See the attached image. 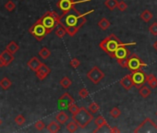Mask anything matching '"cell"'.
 Instances as JSON below:
<instances>
[{
    "label": "cell",
    "mask_w": 157,
    "mask_h": 133,
    "mask_svg": "<svg viewBox=\"0 0 157 133\" xmlns=\"http://www.w3.org/2000/svg\"><path fill=\"white\" fill-rule=\"evenodd\" d=\"M79 110H80V107H79V106H78L76 104H75V103H74V104H72L70 106L68 107V111L70 112V113L72 114V115H74V114H76V113H77Z\"/></svg>",
    "instance_id": "37"
},
{
    "label": "cell",
    "mask_w": 157,
    "mask_h": 133,
    "mask_svg": "<svg viewBox=\"0 0 157 133\" xmlns=\"http://www.w3.org/2000/svg\"><path fill=\"white\" fill-rule=\"evenodd\" d=\"M120 84L125 90L129 91L134 86V82H133L132 77H131V74L127 75V76H125L124 78H122L121 81H120Z\"/></svg>",
    "instance_id": "14"
},
{
    "label": "cell",
    "mask_w": 157,
    "mask_h": 133,
    "mask_svg": "<svg viewBox=\"0 0 157 133\" xmlns=\"http://www.w3.org/2000/svg\"><path fill=\"white\" fill-rule=\"evenodd\" d=\"M139 95H141L142 97L143 98H147L151 95V90L147 87V86H142L139 89Z\"/></svg>",
    "instance_id": "22"
},
{
    "label": "cell",
    "mask_w": 157,
    "mask_h": 133,
    "mask_svg": "<svg viewBox=\"0 0 157 133\" xmlns=\"http://www.w3.org/2000/svg\"><path fill=\"white\" fill-rule=\"evenodd\" d=\"M69 119V117L67 115V114L63 111L59 112L57 115L56 116V120L60 124V125H64L67 122V120Z\"/></svg>",
    "instance_id": "18"
},
{
    "label": "cell",
    "mask_w": 157,
    "mask_h": 133,
    "mask_svg": "<svg viewBox=\"0 0 157 133\" xmlns=\"http://www.w3.org/2000/svg\"><path fill=\"white\" fill-rule=\"evenodd\" d=\"M39 55L41 56L43 59H47L49 56L51 55V51L47 47H43L39 51Z\"/></svg>",
    "instance_id": "25"
},
{
    "label": "cell",
    "mask_w": 157,
    "mask_h": 133,
    "mask_svg": "<svg viewBox=\"0 0 157 133\" xmlns=\"http://www.w3.org/2000/svg\"><path fill=\"white\" fill-rule=\"evenodd\" d=\"M34 127H35V128L38 131H42L45 128V125H44V123L42 120H39V121L35 122V124H34Z\"/></svg>",
    "instance_id": "36"
},
{
    "label": "cell",
    "mask_w": 157,
    "mask_h": 133,
    "mask_svg": "<svg viewBox=\"0 0 157 133\" xmlns=\"http://www.w3.org/2000/svg\"><path fill=\"white\" fill-rule=\"evenodd\" d=\"M89 1H91V0H78V1H75V0H59L57 4V6L58 7L59 9H61L63 11L62 14L65 15L67 12L70 11L75 7V5L86 3V2H89Z\"/></svg>",
    "instance_id": "7"
},
{
    "label": "cell",
    "mask_w": 157,
    "mask_h": 133,
    "mask_svg": "<svg viewBox=\"0 0 157 133\" xmlns=\"http://www.w3.org/2000/svg\"><path fill=\"white\" fill-rule=\"evenodd\" d=\"M40 21L45 27L47 34H49L57 29V25H60V16L56 11H48L40 18Z\"/></svg>",
    "instance_id": "3"
},
{
    "label": "cell",
    "mask_w": 157,
    "mask_h": 133,
    "mask_svg": "<svg viewBox=\"0 0 157 133\" xmlns=\"http://www.w3.org/2000/svg\"><path fill=\"white\" fill-rule=\"evenodd\" d=\"M130 55V51L127 49L126 46H120L113 55V58L116 59H122V58H127Z\"/></svg>",
    "instance_id": "13"
},
{
    "label": "cell",
    "mask_w": 157,
    "mask_h": 133,
    "mask_svg": "<svg viewBox=\"0 0 157 133\" xmlns=\"http://www.w3.org/2000/svg\"><path fill=\"white\" fill-rule=\"evenodd\" d=\"M93 119V113H90V110H87L85 107H80V110L72 115V120H74L80 128H84L88 126Z\"/></svg>",
    "instance_id": "4"
},
{
    "label": "cell",
    "mask_w": 157,
    "mask_h": 133,
    "mask_svg": "<svg viewBox=\"0 0 157 133\" xmlns=\"http://www.w3.org/2000/svg\"><path fill=\"white\" fill-rule=\"evenodd\" d=\"M93 12H94V9H92L86 13H80L79 12L75 7L65 15H61L60 16V25H62L66 31L67 33L69 36H74L79 31L80 29L86 23L87 20H86V16L90 15Z\"/></svg>",
    "instance_id": "1"
},
{
    "label": "cell",
    "mask_w": 157,
    "mask_h": 133,
    "mask_svg": "<svg viewBox=\"0 0 157 133\" xmlns=\"http://www.w3.org/2000/svg\"><path fill=\"white\" fill-rule=\"evenodd\" d=\"M147 67V64L143 62V60L139 58L137 54H132L129 58V62H128V68L130 71H137L142 69V68Z\"/></svg>",
    "instance_id": "6"
},
{
    "label": "cell",
    "mask_w": 157,
    "mask_h": 133,
    "mask_svg": "<svg viewBox=\"0 0 157 133\" xmlns=\"http://www.w3.org/2000/svg\"><path fill=\"white\" fill-rule=\"evenodd\" d=\"M11 85H12V82L8 78H3L2 80H0V87L4 90H8Z\"/></svg>",
    "instance_id": "23"
},
{
    "label": "cell",
    "mask_w": 157,
    "mask_h": 133,
    "mask_svg": "<svg viewBox=\"0 0 157 133\" xmlns=\"http://www.w3.org/2000/svg\"><path fill=\"white\" fill-rule=\"evenodd\" d=\"M153 48L157 51V41L156 42H154V44H153Z\"/></svg>",
    "instance_id": "45"
},
{
    "label": "cell",
    "mask_w": 157,
    "mask_h": 133,
    "mask_svg": "<svg viewBox=\"0 0 157 133\" xmlns=\"http://www.w3.org/2000/svg\"><path fill=\"white\" fill-rule=\"evenodd\" d=\"M41 65H42V62L38 59V58H36V56H34V58H31V59L28 61V63H27L28 68H29L31 70L34 71V72H35V71L39 68V67H40Z\"/></svg>",
    "instance_id": "15"
},
{
    "label": "cell",
    "mask_w": 157,
    "mask_h": 133,
    "mask_svg": "<svg viewBox=\"0 0 157 133\" xmlns=\"http://www.w3.org/2000/svg\"><path fill=\"white\" fill-rule=\"evenodd\" d=\"M155 78V76L153 74H149V75H146V82L148 83L149 81H151L152 80H153Z\"/></svg>",
    "instance_id": "42"
},
{
    "label": "cell",
    "mask_w": 157,
    "mask_h": 133,
    "mask_svg": "<svg viewBox=\"0 0 157 133\" xmlns=\"http://www.w3.org/2000/svg\"><path fill=\"white\" fill-rule=\"evenodd\" d=\"M148 84H149V86H150L151 88H152V89L156 88V87H157V79L154 78L153 80H152L151 81H149Z\"/></svg>",
    "instance_id": "41"
},
{
    "label": "cell",
    "mask_w": 157,
    "mask_h": 133,
    "mask_svg": "<svg viewBox=\"0 0 157 133\" xmlns=\"http://www.w3.org/2000/svg\"><path fill=\"white\" fill-rule=\"evenodd\" d=\"M66 128H67V130L69 131V132H75V131L78 130V128H79L80 127H79V125H78L74 120H72L71 122H69V123L67 125Z\"/></svg>",
    "instance_id": "26"
},
{
    "label": "cell",
    "mask_w": 157,
    "mask_h": 133,
    "mask_svg": "<svg viewBox=\"0 0 157 133\" xmlns=\"http://www.w3.org/2000/svg\"><path fill=\"white\" fill-rule=\"evenodd\" d=\"M29 32L31 35L34 36V38H36L37 41H42L44 38V36L47 34L46 29L42 23V22L40 21V18L30 28Z\"/></svg>",
    "instance_id": "5"
},
{
    "label": "cell",
    "mask_w": 157,
    "mask_h": 133,
    "mask_svg": "<svg viewBox=\"0 0 157 133\" xmlns=\"http://www.w3.org/2000/svg\"><path fill=\"white\" fill-rule=\"evenodd\" d=\"M104 73L97 67H93L88 73H87V78H88L93 84H98L103 78Z\"/></svg>",
    "instance_id": "9"
},
{
    "label": "cell",
    "mask_w": 157,
    "mask_h": 133,
    "mask_svg": "<svg viewBox=\"0 0 157 133\" xmlns=\"http://www.w3.org/2000/svg\"><path fill=\"white\" fill-rule=\"evenodd\" d=\"M104 5H106L111 11H113L116 8H117L118 2H117V0H106Z\"/></svg>",
    "instance_id": "24"
},
{
    "label": "cell",
    "mask_w": 157,
    "mask_h": 133,
    "mask_svg": "<svg viewBox=\"0 0 157 133\" xmlns=\"http://www.w3.org/2000/svg\"><path fill=\"white\" fill-rule=\"evenodd\" d=\"M136 42L131 43H122L115 34H110L106 38H104L103 41L99 44L100 48L113 58L114 53L120 47V46H128V45H135Z\"/></svg>",
    "instance_id": "2"
},
{
    "label": "cell",
    "mask_w": 157,
    "mask_h": 133,
    "mask_svg": "<svg viewBox=\"0 0 157 133\" xmlns=\"http://www.w3.org/2000/svg\"><path fill=\"white\" fill-rule=\"evenodd\" d=\"M120 115H121V111H120L119 108H117V107H114V108L111 109V111H110V116H111L112 118H119Z\"/></svg>",
    "instance_id": "30"
},
{
    "label": "cell",
    "mask_w": 157,
    "mask_h": 133,
    "mask_svg": "<svg viewBox=\"0 0 157 133\" xmlns=\"http://www.w3.org/2000/svg\"><path fill=\"white\" fill-rule=\"evenodd\" d=\"M5 8L8 10V11H13L15 8H16V5L13 1H11V0H8V1L5 4Z\"/></svg>",
    "instance_id": "31"
},
{
    "label": "cell",
    "mask_w": 157,
    "mask_h": 133,
    "mask_svg": "<svg viewBox=\"0 0 157 133\" xmlns=\"http://www.w3.org/2000/svg\"><path fill=\"white\" fill-rule=\"evenodd\" d=\"M75 103V100L68 92H65L60 96L57 101V107L58 109H67L72 104Z\"/></svg>",
    "instance_id": "11"
},
{
    "label": "cell",
    "mask_w": 157,
    "mask_h": 133,
    "mask_svg": "<svg viewBox=\"0 0 157 133\" xmlns=\"http://www.w3.org/2000/svg\"><path fill=\"white\" fill-rule=\"evenodd\" d=\"M94 123H95V125L97 126V128L94 129L93 132H97V131H99V129L102 128L104 127V126H106L107 128H110V126L108 125V123L106 122V120L104 119V118H103V116H99V117H97V118L94 119Z\"/></svg>",
    "instance_id": "16"
},
{
    "label": "cell",
    "mask_w": 157,
    "mask_h": 133,
    "mask_svg": "<svg viewBox=\"0 0 157 133\" xmlns=\"http://www.w3.org/2000/svg\"><path fill=\"white\" fill-rule=\"evenodd\" d=\"M60 85L64 88V89H67V88H69L71 86V84H72V81L69 79V78H67V77H64L61 81H60Z\"/></svg>",
    "instance_id": "27"
},
{
    "label": "cell",
    "mask_w": 157,
    "mask_h": 133,
    "mask_svg": "<svg viewBox=\"0 0 157 133\" xmlns=\"http://www.w3.org/2000/svg\"><path fill=\"white\" fill-rule=\"evenodd\" d=\"M25 118H24V116H22V115H19V116H17L16 118H15V122H16V124L17 125H19V126H21V125H23L24 123H25Z\"/></svg>",
    "instance_id": "33"
},
{
    "label": "cell",
    "mask_w": 157,
    "mask_h": 133,
    "mask_svg": "<svg viewBox=\"0 0 157 133\" xmlns=\"http://www.w3.org/2000/svg\"><path fill=\"white\" fill-rule=\"evenodd\" d=\"M149 31L152 35H157V22H153L150 27H149Z\"/></svg>",
    "instance_id": "38"
},
{
    "label": "cell",
    "mask_w": 157,
    "mask_h": 133,
    "mask_svg": "<svg viewBox=\"0 0 157 133\" xmlns=\"http://www.w3.org/2000/svg\"><path fill=\"white\" fill-rule=\"evenodd\" d=\"M47 130L51 133H56V132H58L59 129H60V124L56 120V121H52L50 122L47 127H46Z\"/></svg>",
    "instance_id": "19"
},
{
    "label": "cell",
    "mask_w": 157,
    "mask_h": 133,
    "mask_svg": "<svg viewBox=\"0 0 157 133\" xmlns=\"http://www.w3.org/2000/svg\"><path fill=\"white\" fill-rule=\"evenodd\" d=\"M80 65V60H79L78 58H73V59H71V61H70V66H71L72 68H77Z\"/></svg>",
    "instance_id": "40"
},
{
    "label": "cell",
    "mask_w": 157,
    "mask_h": 133,
    "mask_svg": "<svg viewBox=\"0 0 157 133\" xmlns=\"http://www.w3.org/2000/svg\"><path fill=\"white\" fill-rule=\"evenodd\" d=\"M117 8H118L119 11L123 12V11H125V10L128 8V5H127L124 1H121V2L118 3V5H117Z\"/></svg>",
    "instance_id": "39"
},
{
    "label": "cell",
    "mask_w": 157,
    "mask_h": 133,
    "mask_svg": "<svg viewBox=\"0 0 157 133\" xmlns=\"http://www.w3.org/2000/svg\"><path fill=\"white\" fill-rule=\"evenodd\" d=\"M36 73V76H37V78L40 80V81H44L47 76L51 73V69L50 68H48L47 65L42 63V65L39 67V68L35 71Z\"/></svg>",
    "instance_id": "12"
},
{
    "label": "cell",
    "mask_w": 157,
    "mask_h": 133,
    "mask_svg": "<svg viewBox=\"0 0 157 133\" xmlns=\"http://www.w3.org/2000/svg\"><path fill=\"white\" fill-rule=\"evenodd\" d=\"M2 123H3V121H2V119H1V118H0V126L2 125Z\"/></svg>",
    "instance_id": "46"
},
{
    "label": "cell",
    "mask_w": 157,
    "mask_h": 133,
    "mask_svg": "<svg viewBox=\"0 0 157 133\" xmlns=\"http://www.w3.org/2000/svg\"><path fill=\"white\" fill-rule=\"evenodd\" d=\"M134 132H157V126L152 121L151 118H145L143 122L134 130Z\"/></svg>",
    "instance_id": "8"
},
{
    "label": "cell",
    "mask_w": 157,
    "mask_h": 133,
    "mask_svg": "<svg viewBox=\"0 0 157 133\" xmlns=\"http://www.w3.org/2000/svg\"><path fill=\"white\" fill-rule=\"evenodd\" d=\"M110 132H112V133H119L120 132V129L117 127L110 128Z\"/></svg>",
    "instance_id": "44"
},
{
    "label": "cell",
    "mask_w": 157,
    "mask_h": 133,
    "mask_svg": "<svg viewBox=\"0 0 157 133\" xmlns=\"http://www.w3.org/2000/svg\"><path fill=\"white\" fill-rule=\"evenodd\" d=\"M19 45H17L15 42H10L8 45V46H7V50H8L10 53H12V54H15L17 51H18L19 50Z\"/></svg>",
    "instance_id": "28"
},
{
    "label": "cell",
    "mask_w": 157,
    "mask_h": 133,
    "mask_svg": "<svg viewBox=\"0 0 157 133\" xmlns=\"http://www.w3.org/2000/svg\"><path fill=\"white\" fill-rule=\"evenodd\" d=\"M131 77L134 82V86L138 89H139L146 82V74L142 69L133 71L131 74Z\"/></svg>",
    "instance_id": "10"
},
{
    "label": "cell",
    "mask_w": 157,
    "mask_h": 133,
    "mask_svg": "<svg viewBox=\"0 0 157 133\" xmlns=\"http://www.w3.org/2000/svg\"><path fill=\"white\" fill-rule=\"evenodd\" d=\"M66 33H67V31L62 25H59V27L56 29V35L59 38H63Z\"/></svg>",
    "instance_id": "29"
},
{
    "label": "cell",
    "mask_w": 157,
    "mask_h": 133,
    "mask_svg": "<svg viewBox=\"0 0 157 133\" xmlns=\"http://www.w3.org/2000/svg\"><path fill=\"white\" fill-rule=\"evenodd\" d=\"M99 109H100L99 105H97V104H96V103H94V102L91 103V104H90V105H89V110H90V111H91L93 114L97 113V112L99 111Z\"/></svg>",
    "instance_id": "32"
},
{
    "label": "cell",
    "mask_w": 157,
    "mask_h": 133,
    "mask_svg": "<svg viewBox=\"0 0 157 133\" xmlns=\"http://www.w3.org/2000/svg\"><path fill=\"white\" fill-rule=\"evenodd\" d=\"M141 18L143 21V22H149L152 18H153V15H152V13L151 12V11H149L148 9H145L142 14H141Z\"/></svg>",
    "instance_id": "21"
},
{
    "label": "cell",
    "mask_w": 157,
    "mask_h": 133,
    "mask_svg": "<svg viewBox=\"0 0 157 133\" xmlns=\"http://www.w3.org/2000/svg\"><path fill=\"white\" fill-rule=\"evenodd\" d=\"M6 66H7V64H6L5 60L3 59L1 55H0V68H3V67H6Z\"/></svg>",
    "instance_id": "43"
},
{
    "label": "cell",
    "mask_w": 157,
    "mask_h": 133,
    "mask_svg": "<svg viewBox=\"0 0 157 133\" xmlns=\"http://www.w3.org/2000/svg\"><path fill=\"white\" fill-rule=\"evenodd\" d=\"M117 63L119 64V66H121L123 68H128V62H129V58H122V59H116Z\"/></svg>",
    "instance_id": "34"
},
{
    "label": "cell",
    "mask_w": 157,
    "mask_h": 133,
    "mask_svg": "<svg viewBox=\"0 0 157 133\" xmlns=\"http://www.w3.org/2000/svg\"><path fill=\"white\" fill-rule=\"evenodd\" d=\"M111 23L110 22L107 20L106 18H101V21L98 22V26L103 30V31H106L109 27H110Z\"/></svg>",
    "instance_id": "20"
},
{
    "label": "cell",
    "mask_w": 157,
    "mask_h": 133,
    "mask_svg": "<svg viewBox=\"0 0 157 133\" xmlns=\"http://www.w3.org/2000/svg\"><path fill=\"white\" fill-rule=\"evenodd\" d=\"M79 95H80V98H86V97H88V95H89V91L85 88H81L79 91Z\"/></svg>",
    "instance_id": "35"
},
{
    "label": "cell",
    "mask_w": 157,
    "mask_h": 133,
    "mask_svg": "<svg viewBox=\"0 0 157 133\" xmlns=\"http://www.w3.org/2000/svg\"><path fill=\"white\" fill-rule=\"evenodd\" d=\"M1 56L3 58V59L5 60V62H6V64H7V66H8L13 60H14V56H13V54L12 53H10L8 50H5V51H3L1 54Z\"/></svg>",
    "instance_id": "17"
}]
</instances>
